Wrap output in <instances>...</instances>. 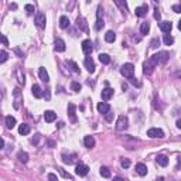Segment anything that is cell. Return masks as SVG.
Returning <instances> with one entry per match:
<instances>
[{
	"label": "cell",
	"mask_w": 181,
	"mask_h": 181,
	"mask_svg": "<svg viewBox=\"0 0 181 181\" xmlns=\"http://www.w3.org/2000/svg\"><path fill=\"white\" fill-rule=\"evenodd\" d=\"M10 7H11V9H14V10H16V9H17V4H16V3H13V4L10 6Z\"/></svg>",
	"instance_id": "55"
},
{
	"label": "cell",
	"mask_w": 181,
	"mask_h": 181,
	"mask_svg": "<svg viewBox=\"0 0 181 181\" xmlns=\"http://www.w3.org/2000/svg\"><path fill=\"white\" fill-rule=\"evenodd\" d=\"M158 44H160V41H158V38H154L151 40V43H150V48H157Z\"/></svg>",
	"instance_id": "42"
},
{
	"label": "cell",
	"mask_w": 181,
	"mask_h": 181,
	"mask_svg": "<svg viewBox=\"0 0 181 181\" xmlns=\"http://www.w3.org/2000/svg\"><path fill=\"white\" fill-rule=\"evenodd\" d=\"M136 173L139 174V175H142V177H144V175L147 174V167L143 164V163H139V164H136Z\"/></svg>",
	"instance_id": "20"
},
{
	"label": "cell",
	"mask_w": 181,
	"mask_h": 181,
	"mask_svg": "<svg viewBox=\"0 0 181 181\" xmlns=\"http://www.w3.org/2000/svg\"><path fill=\"white\" fill-rule=\"evenodd\" d=\"M178 30H181V20L178 21Z\"/></svg>",
	"instance_id": "57"
},
{
	"label": "cell",
	"mask_w": 181,
	"mask_h": 181,
	"mask_svg": "<svg viewBox=\"0 0 181 181\" xmlns=\"http://www.w3.org/2000/svg\"><path fill=\"white\" fill-rule=\"evenodd\" d=\"M77 26H78L79 30H82V31H88L87 21H85L82 17H78V18H77Z\"/></svg>",
	"instance_id": "23"
},
{
	"label": "cell",
	"mask_w": 181,
	"mask_h": 181,
	"mask_svg": "<svg viewBox=\"0 0 181 181\" xmlns=\"http://www.w3.org/2000/svg\"><path fill=\"white\" fill-rule=\"evenodd\" d=\"M17 158L21 161V163H27L28 161V154L26 153V151H18V154H17Z\"/></svg>",
	"instance_id": "29"
},
{
	"label": "cell",
	"mask_w": 181,
	"mask_h": 181,
	"mask_svg": "<svg viewBox=\"0 0 181 181\" xmlns=\"http://www.w3.org/2000/svg\"><path fill=\"white\" fill-rule=\"evenodd\" d=\"M120 164H122L123 168H129V167H130V160H129V158H122V160H120Z\"/></svg>",
	"instance_id": "38"
},
{
	"label": "cell",
	"mask_w": 181,
	"mask_h": 181,
	"mask_svg": "<svg viewBox=\"0 0 181 181\" xmlns=\"http://www.w3.org/2000/svg\"><path fill=\"white\" fill-rule=\"evenodd\" d=\"M18 133L23 134V136L28 134V133H30V126H28V125H26V123L20 125V126H18Z\"/></svg>",
	"instance_id": "28"
},
{
	"label": "cell",
	"mask_w": 181,
	"mask_h": 181,
	"mask_svg": "<svg viewBox=\"0 0 181 181\" xmlns=\"http://www.w3.org/2000/svg\"><path fill=\"white\" fill-rule=\"evenodd\" d=\"M173 11H175V13H181V4H174Z\"/></svg>",
	"instance_id": "46"
},
{
	"label": "cell",
	"mask_w": 181,
	"mask_h": 181,
	"mask_svg": "<svg viewBox=\"0 0 181 181\" xmlns=\"http://www.w3.org/2000/svg\"><path fill=\"white\" fill-rule=\"evenodd\" d=\"M156 163L158 165H161V167H165V165L168 164V157L167 156H163V154H160L156 157Z\"/></svg>",
	"instance_id": "22"
},
{
	"label": "cell",
	"mask_w": 181,
	"mask_h": 181,
	"mask_svg": "<svg viewBox=\"0 0 181 181\" xmlns=\"http://www.w3.org/2000/svg\"><path fill=\"white\" fill-rule=\"evenodd\" d=\"M24 10H26V13H27L28 16H31L33 13L35 11V9H34L33 4H26V6H24Z\"/></svg>",
	"instance_id": "35"
},
{
	"label": "cell",
	"mask_w": 181,
	"mask_h": 181,
	"mask_svg": "<svg viewBox=\"0 0 181 181\" xmlns=\"http://www.w3.org/2000/svg\"><path fill=\"white\" fill-rule=\"evenodd\" d=\"M82 51L87 55H91V53L94 51V44L91 40H84L82 41Z\"/></svg>",
	"instance_id": "7"
},
{
	"label": "cell",
	"mask_w": 181,
	"mask_h": 181,
	"mask_svg": "<svg viewBox=\"0 0 181 181\" xmlns=\"http://www.w3.org/2000/svg\"><path fill=\"white\" fill-rule=\"evenodd\" d=\"M99 173H101V175H102V177H105V178H109V177H110V171H109V168H108V167H101Z\"/></svg>",
	"instance_id": "33"
},
{
	"label": "cell",
	"mask_w": 181,
	"mask_h": 181,
	"mask_svg": "<svg viewBox=\"0 0 181 181\" xmlns=\"http://www.w3.org/2000/svg\"><path fill=\"white\" fill-rule=\"evenodd\" d=\"M113 181H125V180H123V178H120V177H115V178H113Z\"/></svg>",
	"instance_id": "54"
},
{
	"label": "cell",
	"mask_w": 181,
	"mask_h": 181,
	"mask_svg": "<svg viewBox=\"0 0 181 181\" xmlns=\"http://www.w3.org/2000/svg\"><path fill=\"white\" fill-rule=\"evenodd\" d=\"M35 26H37L38 28H45V14L38 13V14L35 16Z\"/></svg>",
	"instance_id": "9"
},
{
	"label": "cell",
	"mask_w": 181,
	"mask_h": 181,
	"mask_svg": "<svg viewBox=\"0 0 181 181\" xmlns=\"http://www.w3.org/2000/svg\"><path fill=\"white\" fill-rule=\"evenodd\" d=\"M158 26H160V30L163 33H165V34H168V33L171 31V28H173V24L170 23V21H161Z\"/></svg>",
	"instance_id": "15"
},
{
	"label": "cell",
	"mask_w": 181,
	"mask_h": 181,
	"mask_svg": "<svg viewBox=\"0 0 181 181\" xmlns=\"http://www.w3.org/2000/svg\"><path fill=\"white\" fill-rule=\"evenodd\" d=\"M68 65L72 68V71L74 72H79V68H78V65H77V62H74V61H68Z\"/></svg>",
	"instance_id": "40"
},
{
	"label": "cell",
	"mask_w": 181,
	"mask_h": 181,
	"mask_svg": "<svg viewBox=\"0 0 181 181\" xmlns=\"http://www.w3.org/2000/svg\"><path fill=\"white\" fill-rule=\"evenodd\" d=\"M101 96H102L103 101H109L110 98L113 96V89H112V88H109V87H106V88H105V89L102 91Z\"/></svg>",
	"instance_id": "14"
},
{
	"label": "cell",
	"mask_w": 181,
	"mask_h": 181,
	"mask_svg": "<svg viewBox=\"0 0 181 181\" xmlns=\"http://www.w3.org/2000/svg\"><path fill=\"white\" fill-rule=\"evenodd\" d=\"M147 10H149V6H147V4H143V6L136 7L134 13H136V16H137V17H143V16H146V14H147Z\"/></svg>",
	"instance_id": "11"
},
{
	"label": "cell",
	"mask_w": 181,
	"mask_h": 181,
	"mask_svg": "<svg viewBox=\"0 0 181 181\" xmlns=\"http://www.w3.org/2000/svg\"><path fill=\"white\" fill-rule=\"evenodd\" d=\"M96 17H98V20H102V17H103V9H102V6H98V10H96Z\"/></svg>",
	"instance_id": "39"
},
{
	"label": "cell",
	"mask_w": 181,
	"mask_h": 181,
	"mask_svg": "<svg viewBox=\"0 0 181 181\" xmlns=\"http://www.w3.org/2000/svg\"><path fill=\"white\" fill-rule=\"evenodd\" d=\"M13 95H14V109H20V103H21V101H23V96H21V91L18 89V88H16L14 91H13Z\"/></svg>",
	"instance_id": "5"
},
{
	"label": "cell",
	"mask_w": 181,
	"mask_h": 181,
	"mask_svg": "<svg viewBox=\"0 0 181 181\" xmlns=\"http://www.w3.org/2000/svg\"><path fill=\"white\" fill-rule=\"evenodd\" d=\"M58 170H60V173L62 174L64 177H65V178H71V175H70V174H67L65 173V171H64V168H58Z\"/></svg>",
	"instance_id": "49"
},
{
	"label": "cell",
	"mask_w": 181,
	"mask_h": 181,
	"mask_svg": "<svg viewBox=\"0 0 181 181\" xmlns=\"http://www.w3.org/2000/svg\"><path fill=\"white\" fill-rule=\"evenodd\" d=\"M120 74L127 79H132L133 78V74H134V65L130 62L127 64H123L122 68H120Z\"/></svg>",
	"instance_id": "2"
},
{
	"label": "cell",
	"mask_w": 181,
	"mask_h": 181,
	"mask_svg": "<svg viewBox=\"0 0 181 181\" xmlns=\"http://www.w3.org/2000/svg\"><path fill=\"white\" fill-rule=\"evenodd\" d=\"M0 149H4V140L3 139L0 140Z\"/></svg>",
	"instance_id": "53"
},
{
	"label": "cell",
	"mask_w": 181,
	"mask_h": 181,
	"mask_svg": "<svg viewBox=\"0 0 181 181\" xmlns=\"http://www.w3.org/2000/svg\"><path fill=\"white\" fill-rule=\"evenodd\" d=\"M103 26H105V24H103V20H98L96 24H95V28H96V30H101V28H103Z\"/></svg>",
	"instance_id": "43"
},
{
	"label": "cell",
	"mask_w": 181,
	"mask_h": 181,
	"mask_svg": "<svg viewBox=\"0 0 181 181\" xmlns=\"http://www.w3.org/2000/svg\"><path fill=\"white\" fill-rule=\"evenodd\" d=\"M48 181H58V178H57V175L53 173L48 174Z\"/></svg>",
	"instance_id": "45"
},
{
	"label": "cell",
	"mask_w": 181,
	"mask_h": 181,
	"mask_svg": "<svg viewBox=\"0 0 181 181\" xmlns=\"http://www.w3.org/2000/svg\"><path fill=\"white\" fill-rule=\"evenodd\" d=\"M1 41H3V45H9V41L6 35H1Z\"/></svg>",
	"instance_id": "50"
},
{
	"label": "cell",
	"mask_w": 181,
	"mask_h": 181,
	"mask_svg": "<svg viewBox=\"0 0 181 181\" xmlns=\"http://www.w3.org/2000/svg\"><path fill=\"white\" fill-rule=\"evenodd\" d=\"M130 82H132V84H133L134 87H140V85H142V84H140V82H139V81H137V79L134 78V77H133V78H132V79H130Z\"/></svg>",
	"instance_id": "47"
},
{
	"label": "cell",
	"mask_w": 181,
	"mask_h": 181,
	"mask_svg": "<svg viewBox=\"0 0 181 181\" xmlns=\"http://www.w3.org/2000/svg\"><path fill=\"white\" fill-rule=\"evenodd\" d=\"M60 27H61V28H68V27H70V18L67 16L60 17Z\"/></svg>",
	"instance_id": "26"
},
{
	"label": "cell",
	"mask_w": 181,
	"mask_h": 181,
	"mask_svg": "<svg viewBox=\"0 0 181 181\" xmlns=\"http://www.w3.org/2000/svg\"><path fill=\"white\" fill-rule=\"evenodd\" d=\"M84 144H85V147H88V149H92V147L95 146V139L92 137V136H85Z\"/></svg>",
	"instance_id": "25"
},
{
	"label": "cell",
	"mask_w": 181,
	"mask_h": 181,
	"mask_svg": "<svg viewBox=\"0 0 181 181\" xmlns=\"http://www.w3.org/2000/svg\"><path fill=\"white\" fill-rule=\"evenodd\" d=\"M168 57H170V54H168L167 51H160V53H157V54L151 55V57H150V60H151V62L154 64V65H157V64L167 62Z\"/></svg>",
	"instance_id": "1"
},
{
	"label": "cell",
	"mask_w": 181,
	"mask_h": 181,
	"mask_svg": "<svg viewBox=\"0 0 181 181\" xmlns=\"http://www.w3.org/2000/svg\"><path fill=\"white\" fill-rule=\"evenodd\" d=\"M54 48H55V51H58V53H62V51H65V43H64V40H61V38L55 40Z\"/></svg>",
	"instance_id": "16"
},
{
	"label": "cell",
	"mask_w": 181,
	"mask_h": 181,
	"mask_svg": "<svg viewBox=\"0 0 181 181\" xmlns=\"http://www.w3.org/2000/svg\"><path fill=\"white\" fill-rule=\"evenodd\" d=\"M75 158H77V154H71V156H62V161L65 164H74L75 163Z\"/></svg>",
	"instance_id": "27"
},
{
	"label": "cell",
	"mask_w": 181,
	"mask_h": 181,
	"mask_svg": "<svg viewBox=\"0 0 181 181\" xmlns=\"http://www.w3.org/2000/svg\"><path fill=\"white\" fill-rule=\"evenodd\" d=\"M7 53H6V51H4V50H1V51H0V62L3 64V62H6V60H7Z\"/></svg>",
	"instance_id": "37"
},
{
	"label": "cell",
	"mask_w": 181,
	"mask_h": 181,
	"mask_svg": "<svg viewBox=\"0 0 181 181\" xmlns=\"http://www.w3.org/2000/svg\"><path fill=\"white\" fill-rule=\"evenodd\" d=\"M165 45H173L174 44V38L173 35H170V34H164V38H163Z\"/></svg>",
	"instance_id": "31"
},
{
	"label": "cell",
	"mask_w": 181,
	"mask_h": 181,
	"mask_svg": "<svg viewBox=\"0 0 181 181\" xmlns=\"http://www.w3.org/2000/svg\"><path fill=\"white\" fill-rule=\"evenodd\" d=\"M75 105L74 103H68V115H70V118H71V122L72 123H75L77 122V116H75Z\"/></svg>",
	"instance_id": "17"
},
{
	"label": "cell",
	"mask_w": 181,
	"mask_h": 181,
	"mask_svg": "<svg viewBox=\"0 0 181 181\" xmlns=\"http://www.w3.org/2000/svg\"><path fill=\"white\" fill-rule=\"evenodd\" d=\"M105 118H106V120H108V122H112V119H113V113L108 112V113L105 115Z\"/></svg>",
	"instance_id": "48"
},
{
	"label": "cell",
	"mask_w": 181,
	"mask_h": 181,
	"mask_svg": "<svg viewBox=\"0 0 181 181\" xmlns=\"http://www.w3.org/2000/svg\"><path fill=\"white\" fill-rule=\"evenodd\" d=\"M96 108H98V112H99V113H102V115H106L108 112H110L109 103H106V102H99Z\"/></svg>",
	"instance_id": "10"
},
{
	"label": "cell",
	"mask_w": 181,
	"mask_h": 181,
	"mask_svg": "<svg viewBox=\"0 0 181 181\" xmlns=\"http://www.w3.org/2000/svg\"><path fill=\"white\" fill-rule=\"evenodd\" d=\"M88 171H89V167H88L87 164H84V163H81V161L77 164V168H75V173H77V175H79V177H84V175H87V174H88Z\"/></svg>",
	"instance_id": "4"
},
{
	"label": "cell",
	"mask_w": 181,
	"mask_h": 181,
	"mask_svg": "<svg viewBox=\"0 0 181 181\" xmlns=\"http://www.w3.org/2000/svg\"><path fill=\"white\" fill-rule=\"evenodd\" d=\"M149 31H150V24L146 21V23L142 24V27H140V33H142L143 35H146V34H147Z\"/></svg>",
	"instance_id": "32"
},
{
	"label": "cell",
	"mask_w": 181,
	"mask_h": 181,
	"mask_svg": "<svg viewBox=\"0 0 181 181\" xmlns=\"http://www.w3.org/2000/svg\"><path fill=\"white\" fill-rule=\"evenodd\" d=\"M127 123H129V122H127V118L122 115V116H119L118 122H116V129H118V130H126L127 126H129Z\"/></svg>",
	"instance_id": "6"
},
{
	"label": "cell",
	"mask_w": 181,
	"mask_h": 181,
	"mask_svg": "<svg viewBox=\"0 0 181 181\" xmlns=\"http://www.w3.org/2000/svg\"><path fill=\"white\" fill-rule=\"evenodd\" d=\"M147 136L150 139H163L164 137V132L161 129H157V127H151L147 130Z\"/></svg>",
	"instance_id": "3"
},
{
	"label": "cell",
	"mask_w": 181,
	"mask_h": 181,
	"mask_svg": "<svg viewBox=\"0 0 181 181\" xmlns=\"http://www.w3.org/2000/svg\"><path fill=\"white\" fill-rule=\"evenodd\" d=\"M154 18H156V20H160V18H161V14H160V11H158L157 7L154 9Z\"/></svg>",
	"instance_id": "44"
},
{
	"label": "cell",
	"mask_w": 181,
	"mask_h": 181,
	"mask_svg": "<svg viewBox=\"0 0 181 181\" xmlns=\"http://www.w3.org/2000/svg\"><path fill=\"white\" fill-rule=\"evenodd\" d=\"M105 40L108 41V43H113L115 40H116V34L113 31H108L106 34H105Z\"/></svg>",
	"instance_id": "30"
},
{
	"label": "cell",
	"mask_w": 181,
	"mask_h": 181,
	"mask_svg": "<svg viewBox=\"0 0 181 181\" xmlns=\"http://www.w3.org/2000/svg\"><path fill=\"white\" fill-rule=\"evenodd\" d=\"M99 61L102 64H109L110 62V57L108 54H99Z\"/></svg>",
	"instance_id": "34"
},
{
	"label": "cell",
	"mask_w": 181,
	"mask_h": 181,
	"mask_svg": "<svg viewBox=\"0 0 181 181\" xmlns=\"http://www.w3.org/2000/svg\"><path fill=\"white\" fill-rule=\"evenodd\" d=\"M4 123H6V127H7V129H13V127L16 126V119L13 118V116H6Z\"/></svg>",
	"instance_id": "24"
},
{
	"label": "cell",
	"mask_w": 181,
	"mask_h": 181,
	"mask_svg": "<svg viewBox=\"0 0 181 181\" xmlns=\"http://www.w3.org/2000/svg\"><path fill=\"white\" fill-rule=\"evenodd\" d=\"M156 181H164V178H163V177H158V178H157Z\"/></svg>",
	"instance_id": "56"
},
{
	"label": "cell",
	"mask_w": 181,
	"mask_h": 181,
	"mask_svg": "<svg viewBox=\"0 0 181 181\" xmlns=\"http://www.w3.org/2000/svg\"><path fill=\"white\" fill-rule=\"evenodd\" d=\"M85 67H87L88 72H91V74L95 72V62H94V60H92V57H87L85 58Z\"/></svg>",
	"instance_id": "13"
},
{
	"label": "cell",
	"mask_w": 181,
	"mask_h": 181,
	"mask_svg": "<svg viewBox=\"0 0 181 181\" xmlns=\"http://www.w3.org/2000/svg\"><path fill=\"white\" fill-rule=\"evenodd\" d=\"M175 126L178 127V129H181V118L178 119V120H177V122H175Z\"/></svg>",
	"instance_id": "52"
},
{
	"label": "cell",
	"mask_w": 181,
	"mask_h": 181,
	"mask_svg": "<svg viewBox=\"0 0 181 181\" xmlns=\"http://www.w3.org/2000/svg\"><path fill=\"white\" fill-rule=\"evenodd\" d=\"M71 89L74 92H79L81 91V84L79 82H75V81H72L71 82Z\"/></svg>",
	"instance_id": "36"
},
{
	"label": "cell",
	"mask_w": 181,
	"mask_h": 181,
	"mask_svg": "<svg viewBox=\"0 0 181 181\" xmlns=\"http://www.w3.org/2000/svg\"><path fill=\"white\" fill-rule=\"evenodd\" d=\"M16 78H17V82H18L20 85H24V84H26V77H24L23 70H21L20 67L16 68Z\"/></svg>",
	"instance_id": "12"
},
{
	"label": "cell",
	"mask_w": 181,
	"mask_h": 181,
	"mask_svg": "<svg viewBox=\"0 0 181 181\" xmlns=\"http://www.w3.org/2000/svg\"><path fill=\"white\" fill-rule=\"evenodd\" d=\"M38 140H40V134H35V137L33 139V143H34V144H37V143H38Z\"/></svg>",
	"instance_id": "51"
},
{
	"label": "cell",
	"mask_w": 181,
	"mask_h": 181,
	"mask_svg": "<svg viewBox=\"0 0 181 181\" xmlns=\"http://www.w3.org/2000/svg\"><path fill=\"white\" fill-rule=\"evenodd\" d=\"M115 3H116V4H118L119 7L122 9V11H125V10H126V9H127V6H126V3H125V1H120V0H116Z\"/></svg>",
	"instance_id": "41"
},
{
	"label": "cell",
	"mask_w": 181,
	"mask_h": 181,
	"mask_svg": "<svg viewBox=\"0 0 181 181\" xmlns=\"http://www.w3.org/2000/svg\"><path fill=\"white\" fill-rule=\"evenodd\" d=\"M38 75H40V78H41V81H43V82H45V84H47L48 81H50L48 72L45 71V68H44V67H40V70H38Z\"/></svg>",
	"instance_id": "19"
},
{
	"label": "cell",
	"mask_w": 181,
	"mask_h": 181,
	"mask_svg": "<svg viewBox=\"0 0 181 181\" xmlns=\"http://www.w3.org/2000/svg\"><path fill=\"white\" fill-rule=\"evenodd\" d=\"M154 67H156V65L151 62V60L149 58L147 61H144V62H143V72H144L146 75H150V74L153 72V70H154Z\"/></svg>",
	"instance_id": "8"
},
{
	"label": "cell",
	"mask_w": 181,
	"mask_h": 181,
	"mask_svg": "<svg viewBox=\"0 0 181 181\" xmlns=\"http://www.w3.org/2000/svg\"><path fill=\"white\" fill-rule=\"evenodd\" d=\"M44 119H45V122L51 123V122H54L55 119H57V113L53 112V110H45V113H44Z\"/></svg>",
	"instance_id": "18"
},
{
	"label": "cell",
	"mask_w": 181,
	"mask_h": 181,
	"mask_svg": "<svg viewBox=\"0 0 181 181\" xmlns=\"http://www.w3.org/2000/svg\"><path fill=\"white\" fill-rule=\"evenodd\" d=\"M31 92L33 95L37 98V99H40V98H43V91H41V88H40V85H37V84H34L31 87Z\"/></svg>",
	"instance_id": "21"
}]
</instances>
